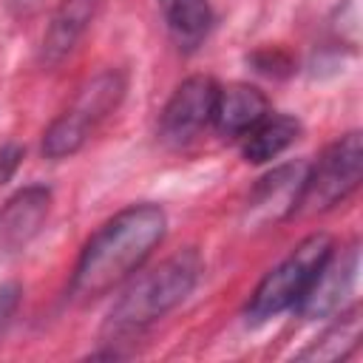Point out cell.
Masks as SVG:
<instances>
[{
    "label": "cell",
    "mask_w": 363,
    "mask_h": 363,
    "mask_svg": "<svg viewBox=\"0 0 363 363\" xmlns=\"http://www.w3.org/2000/svg\"><path fill=\"white\" fill-rule=\"evenodd\" d=\"M360 176H363V142L360 133L352 130L335 139L320 153V159L309 164L295 216H315L332 210L357 190Z\"/></svg>",
    "instance_id": "5b68a950"
},
{
    "label": "cell",
    "mask_w": 363,
    "mask_h": 363,
    "mask_svg": "<svg viewBox=\"0 0 363 363\" xmlns=\"http://www.w3.org/2000/svg\"><path fill=\"white\" fill-rule=\"evenodd\" d=\"M167 233V213L153 201H139L111 216L82 247L71 292L77 298H99L122 286L162 244Z\"/></svg>",
    "instance_id": "6da1fadb"
},
{
    "label": "cell",
    "mask_w": 363,
    "mask_h": 363,
    "mask_svg": "<svg viewBox=\"0 0 363 363\" xmlns=\"http://www.w3.org/2000/svg\"><path fill=\"white\" fill-rule=\"evenodd\" d=\"M96 11H99V0H60L40 40V62L48 68L60 65L85 37Z\"/></svg>",
    "instance_id": "30bf717a"
},
{
    "label": "cell",
    "mask_w": 363,
    "mask_h": 363,
    "mask_svg": "<svg viewBox=\"0 0 363 363\" xmlns=\"http://www.w3.org/2000/svg\"><path fill=\"white\" fill-rule=\"evenodd\" d=\"M128 91V77L122 68H102L88 77L74 102L45 128L43 133V153L48 159H68L74 156L91 133L119 108Z\"/></svg>",
    "instance_id": "3957f363"
},
{
    "label": "cell",
    "mask_w": 363,
    "mask_h": 363,
    "mask_svg": "<svg viewBox=\"0 0 363 363\" xmlns=\"http://www.w3.org/2000/svg\"><path fill=\"white\" fill-rule=\"evenodd\" d=\"M357 272H360V247H357V241L349 244L343 252L332 250V255L323 261V267L318 269V275L312 278L309 289L303 292V298L298 301L295 309L306 320L332 318L337 309H343V301L354 289Z\"/></svg>",
    "instance_id": "ba28073f"
},
{
    "label": "cell",
    "mask_w": 363,
    "mask_h": 363,
    "mask_svg": "<svg viewBox=\"0 0 363 363\" xmlns=\"http://www.w3.org/2000/svg\"><path fill=\"white\" fill-rule=\"evenodd\" d=\"M309 162L295 159L272 167L267 176L258 179V184L250 190L247 199V221L252 227H269L298 213V201L303 193Z\"/></svg>",
    "instance_id": "52a82bcc"
},
{
    "label": "cell",
    "mask_w": 363,
    "mask_h": 363,
    "mask_svg": "<svg viewBox=\"0 0 363 363\" xmlns=\"http://www.w3.org/2000/svg\"><path fill=\"white\" fill-rule=\"evenodd\" d=\"M301 136V122L289 113H267L241 136V156L250 164H267L278 159Z\"/></svg>",
    "instance_id": "7c38bea8"
},
{
    "label": "cell",
    "mask_w": 363,
    "mask_h": 363,
    "mask_svg": "<svg viewBox=\"0 0 363 363\" xmlns=\"http://www.w3.org/2000/svg\"><path fill=\"white\" fill-rule=\"evenodd\" d=\"M335 320L323 329V335L318 340H312L298 357L301 360H343L349 357L363 337V318H360V306H349V309H337L332 315Z\"/></svg>",
    "instance_id": "5bb4252c"
},
{
    "label": "cell",
    "mask_w": 363,
    "mask_h": 363,
    "mask_svg": "<svg viewBox=\"0 0 363 363\" xmlns=\"http://www.w3.org/2000/svg\"><path fill=\"white\" fill-rule=\"evenodd\" d=\"M51 190L45 184H28L17 190L0 207V252L26 250L48 221Z\"/></svg>",
    "instance_id": "9c48e42d"
},
{
    "label": "cell",
    "mask_w": 363,
    "mask_h": 363,
    "mask_svg": "<svg viewBox=\"0 0 363 363\" xmlns=\"http://www.w3.org/2000/svg\"><path fill=\"white\" fill-rule=\"evenodd\" d=\"M20 298H23V289L17 281H3L0 284V335L9 329L17 306H20Z\"/></svg>",
    "instance_id": "9a60e30c"
},
{
    "label": "cell",
    "mask_w": 363,
    "mask_h": 363,
    "mask_svg": "<svg viewBox=\"0 0 363 363\" xmlns=\"http://www.w3.org/2000/svg\"><path fill=\"white\" fill-rule=\"evenodd\" d=\"M23 147L20 145H14V142H9V145H3L0 147V184H6L11 176H14V170L20 167V162H23Z\"/></svg>",
    "instance_id": "2e32d148"
},
{
    "label": "cell",
    "mask_w": 363,
    "mask_h": 363,
    "mask_svg": "<svg viewBox=\"0 0 363 363\" xmlns=\"http://www.w3.org/2000/svg\"><path fill=\"white\" fill-rule=\"evenodd\" d=\"M40 3H43V0H9V9H11L17 17H28L31 11L40 9Z\"/></svg>",
    "instance_id": "e0dca14e"
},
{
    "label": "cell",
    "mask_w": 363,
    "mask_h": 363,
    "mask_svg": "<svg viewBox=\"0 0 363 363\" xmlns=\"http://www.w3.org/2000/svg\"><path fill=\"white\" fill-rule=\"evenodd\" d=\"M267 113H269V99L264 96L261 88H255L250 82H230L224 88L218 85L213 125L221 136L241 139Z\"/></svg>",
    "instance_id": "8fae6325"
},
{
    "label": "cell",
    "mask_w": 363,
    "mask_h": 363,
    "mask_svg": "<svg viewBox=\"0 0 363 363\" xmlns=\"http://www.w3.org/2000/svg\"><path fill=\"white\" fill-rule=\"evenodd\" d=\"M335 241L329 233H312L301 238L286 258H281L255 286L247 303V318L252 323H264L286 309H295L303 292L309 289L312 278L332 255Z\"/></svg>",
    "instance_id": "277c9868"
},
{
    "label": "cell",
    "mask_w": 363,
    "mask_h": 363,
    "mask_svg": "<svg viewBox=\"0 0 363 363\" xmlns=\"http://www.w3.org/2000/svg\"><path fill=\"white\" fill-rule=\"evenodd\" d=\"M204 269L201 252L196 247L176 250L153 269L133 278L105 320V335L113 340L145 332L150 323L173 312L199 284Z\"/></svg>",
    "instance_id": "7a4b0ae2"
},
{
    "label": "cell",
    "mask_w": 363,
    "mask_h": 363,
    "mask_svg": "<svg viewBox=\"0 0 363 363\" xmlns=\"http://www.w3.org/2000/svg\"><path fill=\"white\" fill-rule=\"evenodd\" d=\"M216 96L218 82L207 74H193L179 82L159 119L162 142L170 147H184L187 142H193L207 125H213Z\"/></svg>",
    "instance_id": "8992f818"
},
{
    "label": "cell",
    "mask_w": 363,
    "mask_h": 363,
    "mask_svg": "<svg viewBox=\"0 0 363 363\" xmlns=\"http://www.w3.org/2000/svg\"><path fill=\"white\" fill-rule=\"evenodd\" d=\"M156 3L167 23L173 43L182 51H196L207 40L213 28L210 0H156Z\"/></svg>",
    "instance_id": "4fadbf2b"
}]
</instances>
